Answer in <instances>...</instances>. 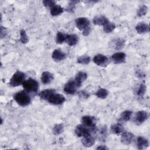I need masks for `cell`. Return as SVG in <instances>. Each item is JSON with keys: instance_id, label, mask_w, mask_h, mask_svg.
Masks as SVG:
<instances>
[{"instance_id": "1", "label": "cell", "mask_w": 150, "mask_h": 150, "mask_svg": "<svg viewBox=\"0 0 150 150\" xmlns=\"http://www.w3.org/2000/svg\"><path fill=\"white\" fill-rule=\"evenodd\" d=\"M14 100L21 106L25 107L29 105L31 102V98L26 91H20L15 94Z\"/></svg>"}, {"instance_id": "2", "label": "cell", "mask_w": 150, "mask_h": 150, "mask_svg": "<svg viewBox=\"0 0 150 150\" xmlns=\"http://www.w3.org/2000/svg\"><path fill=\"white\" fill-rule=\"evenodd\" d=\"M77 28L83 32V35L87 36L90 32V21L87 18L80 17L76 20Z\"/></svg>"}, {"instance_id": "3", "label": "cell", "mask_w": 150, "mask_h": 150, "mask_svg": "<svg viewBox=\"0 0 150 150\" xmlns=\"http://www.w3.org/2000/svg\"><path fill=\"white\" fill-rule=\"evenodd\" d=\"M26 78V74L21 71H16L12 76L9 84L12 87H17L22 84Z\"/></svg>"}, {"instance_id": "4", "label": "cell", "mask_w": 150, "mask_h": 150, "mask_svg": "<svg viewBox=\"0 0 150 150\" xmlns=\"http://www.w3.org/2000/svg\"><path fill=\"white\" fill-rule=\"evenodd\" d=\"M22 86L27 93H36L38 90L39 84L36 80L29 78L24 81Z\"/></svg>"}, {"instance_id": "5", "label": "cell", "mask_w": 150, "mask_h": 150, "mask_svg": "<svg viewBox=\"0 0 150 150\" xmlns=\"http://www.w3.org/2000/svg\"><path fill=\"white\" fill-rule=\"evenodd\" d=\"M75 133L79 137H84L88 134H94L96 131V129H90L87 127H86L85 125H84L83 124H79L77 125L76 127L75 128Z\"/></svg>"}, {"instance_id": "6", "label": "cell", "mask_w": 150, "mask_h": 150, "mask_svg": "<svg viewBox=\"0 0 150 150\" xmlns=\"http://www.w3.org/2000/svg\"><path fill=\"white\" fill-rule=\"evenodd\" d=\"M79 87H80V86L75 80H70L65 84L63 89L66 93L68 94H73L76 92L77 88Z\"/></svg>"}, {"instance_id": "7", "label": "cell", "mask_w": 150, "mask_h": 150, "mask_svg": "<svg viewBox=\"0 0 150 150\" xmlns=\"http://www.w3.org/2000/svg\"><path fill=\"white\" fill-rule=\"evenodd\" d=\"M47 101L52 104L60 105L65 101V98L62 94L54 93L50 96Z\"/></svg>"}, {"instance_id": "8", "label": "cell", "mask_w": 150, "mask_h": 150, "mask_svg": "<svg viewBox=\"0 0 150 150\" xmlns=\"http://www.w3.org/2000/svg\"><path fill=\"white\" fill-rule=\"evenodd\" d=\"M81 122L84 125H85L86 127L90 129L96 128V120L94 117H92L90 115L83 116L81 118Z\"/></svg>"}, {"instance_id": "9", "label": "cell", "mask_w": 150, "mask_h": 150, "mask_svg": "<svg viewBox=\"0 0 150 150\" xmlns=\"http://www.w3.org/2000/svg\"><path fill=\"white\" fill-rule=\"evenodd\" d=\"M93 62L99 66L106 67L108 64L109 60L106 56L101 54H98L94 57Z\"/></svg>"}, {"instance_id": "10", "label": "cell", "mask_w": 150, "mask_h": 150, "mask_svg": "<svg viewBox=\"0 0 150 150\" xmlns=\"http://www.w3.org/2000/svg\"><path fill=\"white\" fill-rule=\"evenodd\" d=\"M148 117V113L145 111H138L134 117V122L137 125H141L145 121L147 120Z\"/></svg>"}, {"instance_id": "11", "label": "cell", "mask_w": 150, "mask_h": 150, "mask_svg": "<svg viewBox=\"0 0 150 150\" xmlns=\"http://www.w3.org/2000/svg\"><path fill=\"white\" fill-rule=\"evenodd\" d=\"M111 60L115 64L122 63L125 62L126 55L123 52H117L111 56Z\"/></svg>"}, {"instance_id": "12", "label": "cell", "mask_w": 150, "mask_h": 150, "mask_svg": "<svg viewBox=\"0 0 150 150\" xmlns=\"http://www.w3.org/2000/svg\"><path fill=\"white\" fill-rule=\"evenodd\" d=\"M134 138V134L130 132H124L122 134L121 137V141L125 145H129L132 141Z\"/></svg>"}, {"instance_id": "13", "label": "cell", "mask_w": 150, "mask_h": 150, "mask_svg": "<svg viewBox=\"0 0 150 150\" xmlns=\"http://www.w3.org/2000/svg\"><path fill=\"white\" fill-rule=\"evenodd\" d=\"M81 142L84 146L90 147L94 145L95 142V139L91 135V134H88L83 137V138L81 140Z\"/></svg>"}, {"instance_id": "14", "label": "cell", "mask_w": 150, "mask_h": 150, "mask_svg": "<svg viewBox=\"0 0 150 150\" xmlns=\"http://www.w3.org/2000/svg\"><path fill=\"white\" fill-rule=\"evenodd\" d=\"M135 29L138 33L142 34L149 32V26L147 23L142 22L136 26Z\"/></svg>"}, {"instance_id": "15", "label": "cell", "mask_w": 150, "mask_h": 150, "mask_svg": "<svg viewBox=\"0 0 150 150\" xmlns=\"http://www.w3.org/2000/svg\"><path fill=\"white\" fill-rule=\"evenodd\" d=\"M52 56V59L55 62H59L64 59L66 58V55L62 50L59 49H56L53 51Z\"/></svg>"}, {"instance_id": "16", "label": "cell", "mask_w": 150, "mask_h": 150, "mask_svg": "<svg viewBox=\"0 0 150 150\" xmlns=\"http://www.w3.org/2000/svg\"><path fill=\"white\" fill-rule=\"evenodd\" d=\"M137 145L139 149H144L148 146L149 142L146 138L142 137H138L137 140Z\"/></svg>"}, {"instance_id": "17", "label": "cell", "mask_w": 150, "mask_h": 150, "mask_svg": "<svg viewBox=\"0 0 150 150\" xmlns=\"http://www.w3.org/2000/svg\"><path fill=\"white\" fill-rule=\"evenodd\" d=\"M53 79V76L49 71H45L42 73L41 76V81L44 84L50 83Z\"/></svg>"}, {"instance_id": "18", "label": "cell", "mask_w": 150, "mask_h": 150, "mask_svg": "<svg viewBox=\"0 0 150 150\" xmlns=\"http://www.w3.org/2000/svg\"><path fill=\"white\" fill-rule=\"evenodd\" d=\"M79 38L76 35L71 34V35H67L66 36V42L68 45L71 46H74L78 42Z\"/></svg>"}, {"instance_id": "19", "label": "cell", "mask_w": 150, "mask_h": 150, "mask_svg": "<svg viewBox=\"0 0 150 150\" xmlns=\"http://www.w3.org/2000/svg\"><path fill=\"white\" fill-rule=\"evenodd\" d=\"M54 93H55V91L53 89H46L42 91L39 94V96L42 100H47L50 96Z\"/></svg>"}, {"instance_id": "20", "label": "cell", "mask_w": 150, "mask_h": 150, "mask_svg": "<svg viewBox=\"0 0 150 150\" xmlns=\"http://www.w3.org/2000/svg\"><path fill=\"white\" fill-rule=\"evenodd\" d=\"M93 21L95 25L104 26L108 21V19L104 16L100 15L94 17Z\"/></svg>"}, {"instance_id": "21", "label": "cell", "mask_w": 150, "mask_h": 150, "mask_svg": "<svg viewBox=\"0 0 150 150\" xmlns=\"http://www.w3.org/2000/svg\"><path fill=\"white\" fill-rule=\"evenodd\" d=\"M87 78V74L84 71H79L77 73L74 80L80 86H81V83L84 81H85Z\"/></svg>"}, {"instance_id": "22", "label": "cell", "mask_w": 150, "mask_h": 150, "mask_svg": "<svg viewBox=\"0 0 150 150\" xmlns=\"http://www.w3.org/2000/svg\"><path fill=\"white\" fill-rule=\"evenodd\" d=\"M50 14L52 16H57L63 12V8L59 5H55L52 8H50Z\"/></svg>"}, {"instance_id": "23", "label": "cell", "mask_w": 150, "mask_h": 150, "mask_svg": "<svg viewBox=\"0 0 150 150\" xmlns=\"http://www.w3.org/2000/svg\"><path fill=\"white\" fill-rule=\"evenodd\" d=\"M113 47L116 50H120L123 48L125 45V40L122 39L118 38L113 40L112 41Z\"/></svg>"}, {"instance_id": "24", "label": "cell", "mask_w": 150, "mask_h": 150, "mask_svg": "<svg viewBox=\"0 0 150 150\" xmlns=\"http://www.w3.org/2000/svg\"><path fill=\"white\" fill-rule=\"evenodd\" d=\"M124 130L123 126L120 124H115L111 125V131L112 133L114 134H119L122 132Z\"/></svg>"}, {"instance_id": "25", "label": "cell", "mask_w": 150, "mask_h": 150, "mask_svg": "<svg viewBox=\"0 0 150 150\" xmlns=\"http://www.w3.org/2000/svg\"><path fill=\"white\" fill-rule=\"evenodd\" d=\"M132 115V111L129 110H125L123 111L120 115V120L122 121H128L129 120Z\"/></svg>"}, {"instance_id": "26", "label": "cell", "mask_w": 150, "mask_h": 150, "mask_svg": "<svg viewBox=\"0 0 150 150\" xmlns=\"http://www.w3.org/2000/svg\"><path fill=\"white\" fill-rule=\"evenodd\" d=\"M64 131V126L62 124H56L53 128V133L55 135H57L62 133Z\"/></svg>"}, {"instance_id": "27", "label": "cell", "mask_w": 150, "mask_h": 150, "mask_svg": "<svg viewBox=\"0 0 150 150\" xmlns=\"http://www.w3.org/2000/svg\"><path fill=\"white\" fill-rule=\"evenodd\" d=\"M96 96L101 99L105 98L108 96V91L105 88H100L96 93Z\"/></svg>"}, {"instance_id": "28", "label": "cell", "mask_w": 150, "mask_h": 150, "mask_svg": "<svg viewBox=\"0 0 150 150\" xmlns=\"http://www.w3.org/2000/svg\"><path fill=\"white\" fill-rule=\"evenodd\" d=\"M104 31L106 33H111L115 28V26L113 23L110 22L109 21L103 26Z\"/></svg>"}, {"instance_id": "29", "label": "cell", "mask_w": 150, "mask_h": 150, "mask_svg": "<svg viewBox=\"0 0 150 150\" xmlns=\"http://www.w3.org/2000/svg\"><path fill=\"white\" fill-rule=\"evenodd\" d=\"M66 36H67V35L65 33H64L63 32H58L57 33L56 38V42L59 44H62L63 42L66 41Z\"/></svg>"}, {"instance_id": "30", "label": "cell", "mask_w": 150, "mask_h": 150, "mask_svg": "<svg viewBox=\"0 0 150 150\" xmlns=\"http://www.w3.org/2000/svg\"><path fill=\"white\" fill-rule=\"evenodd\" d=\"M90 62V57L87 55H83L78 57L77 62L82 64H87Z\"/></svg>"}, {"instance_id": "31", "label": "cell", "mask_w": 150, "mask_h": 150, "mask_svg": "<svg viewBox=\"0 0 150 150\" xmlns=\"http://www.w3.org/2000/svg\"><path fill=\"white\" fill-rule=\"evenodd\" d=\"M146 87L145 84L144 83H141L139 87L138 88L137 94L139 97H142L146 91Z\"/></svg>"}, {"instance_id": "32", "label": "cell", "mask_w": 150, "mask_h": 150, "mask_svg": "<svg viewBox=\"0 0 150 150\" xmlns=\"http://www.w3.org/2000/svg\"><path fill=\"white\" fill-rule=\"evenodd\" d=\"M79 1H70L68 4V6L67 8V11L70 13H73L74 11L76 8V4L78 3Z\"/></svg>"}, {"instance_id": "33", "label": "cell", "mask_w": 150, "mask_h": 150, "mask_svg": "<svg viewBox=\"0 0 150 150\" xmlns=\"http://www.w3.org/2000/svg\"><path fill=\"white\" fill-rule=\"evenodd\" d=\"M20 40L21 41V42L22 43H26L29 39H28V37L26 35V31L23 29H22L20 32Z\"/></svg>"}, {"instance_id": "34", "label": "cell", "mask_w": 150, "mask_h": 150, "mask_svg": "<svg viewBox=\"0 0 150 150\" xmlns=\"http://www.w3.org/2000/svg\"><path fill=\"white\" fill-rule=\"evenodd\" d=\"M148 11V8L145 5H142V6H141L139 8V9H138V12H137V15L139 16V17H141V16H142L144 15H145L146 12Z\"/></svg>"}, {"instance_id": "35", "label": "cell", "mask_w": 150, "mask_h": 150, "mask_svg": "<svg viewBox=\"0 0 150 150\" xmlns=\"http://www.w3.org/2000/svg\"><path fill=\"white\" fill-rule=\"evenodd\" d=\"M107 127L106 126H103L102 127L100 131H99V135H100V138L103 140H104L106 137H107Z\"/></svg>"}, {"instance_id": "36", "label": "cell", "mask_w": 150, "mask_h": 150, "mask_svg": "<svg viewBox=\"0 0 150 150\" xmlns=\"http://www.w3.org/2000/svg\"><path fill=\"white\" fill-rule=\"evenodd\" d=\"M44 6L47 8H51L56 5V2L53 0H45L43 1Z\"/></svg>"}, {"instance_id": "37", "label": "cell", "mask_w": 150, "mask_h": 150, "mask_svg": "<svg viewBox=\"0 0 150 150\" xmlns=\"http://www.w3.org/2000/svg\"><path fill=\"white\" fill-rule=\"evenodd\" d=\"M90 94L85 90H81L79 93V97L83 99H87L89 97Z\"/></svg>"}, {"instance_id": "38", "label": "cell", "mask_w": 150, "mask_h": 150, "mask_svg": "<svg viewBox=\"0 0 150 150\" xmlns=\"http://www.w3.org/2000/svg\"><path fill=\"white\" fill-rule=\"evenodd\" d=\"M6 34V29L5 28H4L3 26H1V38H2L4 36H5Z\"/></svg>"}, {"instance_id": "39", "label": "cell", "mask_w": 150, "mask_h": 150, "mask_svg": "<svg viewBox=\"0 0 150 150\" xmlns=\"http://www.w3.org/2000/svg\"><path fill=\"white\" fill-rule=\"evenodd\" d=\"M107 149L108 148H107L105 145H100L96 148V149Z\"/></svg>"}]
</instances>
